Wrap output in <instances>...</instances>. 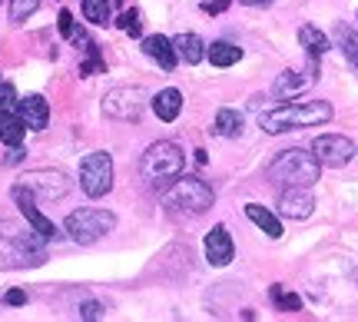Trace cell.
Returning <instances> with one entry per match:
<instances>
[{
	"label": "cell",
	"instance_id": "24",
	"mask_svg": "<svg viewBox=\"0 0 358 322\" xmlns=\"http://www.w3.org/2000/svg\"><path fill=\"white\" fill-rule=\"evenodd\" d=\"M216 133L219 136H239L243 133V113L239 110H219L216 113Z\"/></svg>",
	"mask_w": 358,
	"mask_h": 322
},
{
	"label": "cell",
	"instance_id": "7",
	"mask_svg": "<svg viewBox=\"0 0 358 322\" xmlns=\"http://www.w3.org/2000/svg\"><path fill=\"white\" fill-rule=\"evenodd\" d=\"M150 104V93L140 87H116L103 97V113L110 120H123V123H136Z\"/></svg>",
	"mask_w": 358,
	"mask_h": 322
},
{
	"label": "cell",
	"instance_id": "9",
	"mask_svg": "<svg viewBox=\"0 0 358 322\" xmlns=\"http://www.w3.org/2000/svg\"><path fill=\"white\" fill-rule=\"evenodd\" d=\"M312 153H315V160H319L322 167L342 169L355 156V143L348 140V136H342V133H322V136L312 140Z\"/></svg>",
	"mask_w": 358,
	"mask_h": 322
},
{
	"label": "cell",
	"instance_id": "20",
	"mask_svg": "<svg viewBox=\"0 0 358 322\" xmlns=\"http://www.w3.org/2000/svg\"><path fill=\"white\" fill-rule=\"evenodd\" d=\"M206 57H209L213 66H232L243 60V50H239L236 43H229V40H216V43L206 47Z\"/></svg>",
	"mask_w": 358,
	"mask_h": 322
},
{
	"label": "cell",
	"instance_id": "21",
	"mask_svg": "<svg viewBox=\"0 0 358 322\" xmlns=\"http://www.w3.org/2000/svg\"><path fill=\"white\" fill-rule=\"evenodd\" d=\"M245 216L252 219V223H256V226L266 232V236H272V239H279V236H282V219L275 216V213H268L266 206L249 203V206H245Z\"/></svg>",
	"mask_w": 358,
	"mask_h": 322
},
{
	"label": "cell",
	"instance_id": "19",
	"mask_svg": "<svg viewBox=\"0 0 358 322\" xmlns=\"http://www.w3.org/2000/svg\"><path fill=\"white\" fill-rule=\"evenodd\" d=\"M173 47H176V53L186 60V64H203V57H206L203 37H196V34H176Z\"/></svg>",
	"mask_w": 358,
	"mask_h": 322
},
{
	"label": "cell",
	"instance_id": "31",
	"mask_svg": "<svg viewBox=\"0 0 358 322\" xmlns=\"http://www.w3.org/2000/svg\"><path fill=\"white\" fill-rule=\"evenodd\" d=\"M80 319H103V306L100 302H83L80 306Z\"/></svg>",
	"mask_w": 358,
	"mask_h": 322
},
{
	"label": "cell",
	"instance_id": "6",
	"mask_svg": "<svg viewBox=\"0 0 358 322\" xmlns=\"http://www.w3.org/2000/svg\"><path fill=\"white\" fill-rule=\"evenodd\" d=\"M66 232H70V239L80 246H90V243H96V239H103L106 232H113L116 226V216L110 213V209H73L70 216H66Z\"/></svg>",
	"mask_w": 358,
	"mask_h": 322
},
{
	"label": "cell",
	"instance_id": "18",
	"mask_svg": "<svg viewBox=\"0 0 358 322\" xmlns=\"http://www.w3.org/2000/svg\"><path fill=\"white\" fill-rule=\"evenodd\" d=\"M24 120L17 116V110H0V140L7 146H24Z\"/></svg>",
	"mask_w": 358,
	"mask_h": 322
},
{
	"label": "cell",
	"instance_id": "3",
	"mask_svg": "<svg viewBox=\"0 0 358 322\" xmlns=\"http://www.w3.org/2000/svg\"><path fill=\"white\" fill-rule=\"evenodd\" d=\"M332 106L325 100H308V104H282L275 110L259 116V123L266 133H289V130H302V127H319L332 120Z\"/></svg>",
	"mask_w": 358,
	"mask_h": 322
},
{
	"label": "cell",
	"instance_id": "10",
	"mask_svg": "<svg viewBox=\"0 0 358 322\" xmlns=\"http://www.w3.org/2000/svg\"><path fill=\"white\" fill-rule=\"evenodd\" d=\"M24 186L34 196H43V200H64L66 190H70V180L60 169H37V173L24 176Z\"/></svg>",
	"mask_w": 358,
	"mask_h": 322
},
{
	"label": "cell",
	"instance_id": "33",
	"mask_svg": "<svg viewBox=\"0 0 358 322\" xmlns=\"http://www.w3.org/2000/svg\"><path fill=\"white\" fill-rule=\"evenodd\" d=\"M226 7H229V0H209V4H206V10L209 13H222Z\"/></svg>",
	"mask_w": 358,
	"mask_h": 322
},
{
	"label": "cell",
	"instance_id": "2",
	"mask_svg": "<svg viewBox=\"0 0 358 322\" xmlns=\"http://www.w3.org/2000/svg\"><path fill=\"white\" fill-rule=\"evenodd\" d=\"M43 243L47 239L40 232L34 236V232L0 219V266L3 270H13V266H43L47 262Z\"/></svg>",
	"mask_w": 358,
	"mask_h": 322
},
{
	"label": "cell",
	"instance_id": "12",
	"mask_svg": "<svg viewBox=\"0 0 358 322\" xmlns=\"http://www.w3.org/2000/svg\"><path fill=\"white\" fill-rule=\"evenodd\" d=\"M279 213L285 219H308L315 213V200L308 193V186H289L279 196Z\"/></svg>",
	"mask_w": 358,
	"mask_h": 322
},
{
	"label": "cell",
	"instance_id": "32",
	"mask_svg": "<svg viewBox=\"0 0 358 322\" xmlns=\"http://www.w3.org/2000/svg\"><path fill=\"white\" fill-rule=\"evenodd\" d=\"M3 299H7L10 306H24V302H27V293H24V289H10V293H7Z\"/></svg>",
	"mask_w": 358,
	"mask_h": 322
},
{
	"label": "cell",
	"instance_id": "11",
	"mask_svg": "<svg viewBox=\"0 0 358 322\" xmlns=\"http://www.w3.org/2000/svg\"><path fill=\"white\" fill-rule=\"evenodd\" d=\"M10 196H13V203L20 206V213L27 216V223L34 226V232H40L43 239H53V236H57V226H53L50 219H47V216H43V213L37 209V196L30 193L24 183H17V186L10 190Z\"/></svg>",
	"mask_w": 358,
	"mask_h": 322
},
{
	"label": "cell",
	"instance_id": "5",
	"mask_svg": "<svg viewBox=\"0 0 358 322\" xmlns=\"http://www.w3.org/2000/svg\"><path fill=\"white\" fill-rule=\"evenodd\" d=\"M179 169H182V150H179V143H169V140L153 143L140 160V173L150 186H163V183H169Z\"/></svg>",
	"mask_w": 358,
	"mask_h": 322
},
{
	"label": "cell",
	"instance_id": "22",
	"mask_svg": "<svg viewBox=\"0 0 358 322\" xmlns=\"http://www.w3.org/2000/svg\"><path fill=\"white\" fill-rule=\"evenodd\" d=\"M299 43L306 47V53L312 57V60L325 57V53H329V47H332V43H329V37L322 34L319 27H302V30H299Z\"/></svg>",
	"mask_w": 358,
	"mask_h": 322
},
{
	"label": "cell",
	"instance_id": "15",
	"mask_svg": "<svg viewBox=\"0 0 358 322\" xmlns=\"http://www.w3.org/2000/svg\"><path fill=\"white\" fill-rule=\"evenodd\" d=\"M236 256V246H232V236L226 226H213L209 236H206V259L213 262V266H226L232 262Z\"/></svg>",
	"mask_w": 358,
	"mask_h": 322
},
{
	"label": "cell",
	"instance_id": "16",
	"mask_svg": "<svg viewBox=\"0 0 358 322\" xmlns=\"http://www.w3.org/2000/svg\"><path fill=\"white\" fill-rule=\"evenodd\" d=\"M143 53H146V57H153L163 70H173V66H176V57H179L176 47H173V40L163 37V34H153V37L143 40Z\"/></svg>",
	"mask_w": 358,
	"mask_h": 322
},
{
	"label": "cell",
	"instance_id": "14",
	"mask_svg": "<svg viewBox=\"0 0 358 322\" xmlns=\"http://www.w3.org/2000/svg\"><path fill=\"white\" fill-rule=\"evenodd\" d=\"M13 110H17V116L24 120L27 130H47V123H50V106H47V100H43L40 93L24 97V100L13 106Z\"/></svg>",
	"mask_w": 358,
	"mask_h": 322
},
{
	"label": "cell",
	"instance_id": "30",
	"mask_svg": "<svg viewBox=\"0 0 358 322\" xmlns=\"http://www.w3.org/2000/svg\"><path fill=\"white\" fill-rule=\"evenodd\" d=\"M13 100H17V90H13V83H3L0 80V110H13Z\"/></svg>",
	"mask_w": 358,
	"mask_h": 322
},
{
	"label": "cell",
	"instance_id": "23",
	"mask_svg": "<svg viewBox=\"0 0 358 322\" xmlns=\"http://www.w3.org/2000/svg\"><path fill=\"white\" fill-rule=\"evenodd\" d=\"M335 37H338V47L345 53V60L358 70V30H352L348 24H338L335 27Z\"/></svg>",
	"mask_w": 358,
	"mask_h": 322
},
{
	"label": "cell",
	"instance_id": "26",
	"mask_svg": "<svg viewBox=\"0 0 358 322\" xmlns=\"http://www.w3.org/2000/svg\"><path fill=\"white\" fill-rule=\"evenodd\" d=\"M268 296H272V302H275V306H282V309H289V312L302 309V299L295 296V293H285L282 286H272V293H268Z\"/></svg>",
	"mask_w": 358,
	"mask_h": 322
},
{
	"label": "cell",
	"instance_id": "13",
	"mask_svg": "<svg viewBox=\"0 0 358 322\" xmlns=\"http://www.w3.org/2000/svg\"><path fill=\"white\" fill-rule=\"evenodd\" d=\"M315 80H319V66L315 64L308 66L306 74H302V70H285V74L275 80L272 90H275V97H282V100H292V97H299V93H306Z\"/></svg>",
	"mask_w": 358,
	"mask_h": 322
},
{
	"label": "cell",
	"instance_id": "1",
	"mask_svg": "<svg viewBox=\"0 0 358 322\" xmlns=\"http://www.w3.org/2000/svg\"><path fill=\"white\" fill-rule=\"evenodd\" d=\"M322 163L315 160L312 150H302V146H292V150H282L272 163H268L266 176L268 183H275L279 190H289V186H312L319 180Z\"/></svg>",
	"mask_w": 358,
	"mask_h": 322
},
{
	"label": "cell",
	"instance_id": "17",
	"mask_svg": "<svg viewBox=\"0 0 358 322\" xmlns=\"http://www.w3.org/2000/svg\"><path fill=\"white\" fill-rule=\"evenodd\" d=\"M150 104H153V113L159 116L163 123H173V120L182 113V93L169 87V90H159V93H156Z\"/></svg>",
	"mask_w": 358,
	"mask_h": 322
},
{
	"label": "cell",
	"instance_id": "28",
	"mask_svg": "<svg viewBox=\"0 0 358 322\" xmlns=\"http://www.w3.org/2000/svg\"><path fill=\"white\" fill-rule=\"evenodd\" d=\"M30 13H37V0H10V20H27Z\"/></svg>",
	"mask_w": 358,
	"mask_h": 322
},
{
	"label": "cell",
	"instance_id": "4",
	"mask_svg": "<svg viewBox=\"0 0 358 322\" xmlns=\"http://www.w3.org/2000/svg\"><path fill=\"white\" fill-rule=\"evenodd\" d=\"M213 200H216L213 190L203 180H196V176L176 180L166 190V196H163V203H166V209L173 216H199V213H206L213 206Z\"/></svg>",
	"mask_w": 358,
	"mask_h": 322
},
{
	"label": "cell",
	"instance_id": "29",
	"mask_svg": "<svg viewBox=\"0 0 358 322\" xmlns=\"http://www.w3.org/2000/svg\"><path fill=\"white\" fill-rule=\"evenodd\" d=\"M57 27H60V34H64V37H73V34H77V20H73V13L70 10H60Z\"/></svg>",
	"mask_w": 358,
	"mask_h": 322
},
{
	"label": "cell",
	"instance_id": "34",
	"mask_svg": "<svg viewBox=\"0 0 358 322\" xmlns=\"http://www.w3.org/2000/svg\"><path fill=\"white\" fill-rule=\"evenodd\" d=\"M239 4H245V7H268L272 0H239Z\"/></svg>",
	"mask_w": 358,
	"mask_h": 322
},
{
	"label": "cell",
	"instance_id": "25",
	"mask_svg": "<svg viewBox=\"0 0 358 322\" xmlns=\"http://www.w3.org/2000/svg\"><path fill=\"white\" fill-rule=\"evenodd\" d=\"M83 17L90 24H110V0H83Z\"/></svg>",
	"mask_w": 358,
	"mask_h": 322
},
{
	"label": "cell",
	"instance_id": "8",
	"mask_svg": "<svg viewBox=\"0 0 358 322\" xmlns=\"http://www.w3.org/2000/svg\"><path fill=\"white\" fill-rule=\"evenodd\" d=\"M80 186L93 200H100V196L113 190V160H110V153H90L80 163Z\"/></svg>",
	"mask_w": 358,
	"mask_h": 322
},
{
	"label": "cell",
	"instance_id": "35",
	"mask_svg": "<svg viewBox=\"0 0 358 322\" xmlns=\"http://www.w3.org/2000/svg\"><path fill=\"white\" fill-rule=\"evenodd\" d=\"M120 4H123V0H120Z\"/></svg>",
	"mask_w": 358,
	"mask_h": 322
},
{
	"label": "cell",
	"instance_id": "27",
	"mask_svg": "<svg viewBox=\"0 0 358 322\" xmlns=\"http://www.w3.org/2000/svg\"><path fill=\"white\" fill-rule=\"evenodd\" d=\"M120 30H127L129 37H140V10H123L120 20H116Z\"/></svg>",
	"mask_w": 358,
	"mask_h": 322
}]
</instances>
